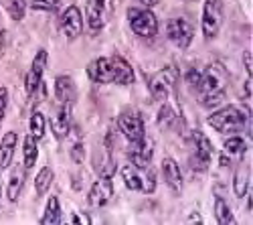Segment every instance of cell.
I'll return each instance as SVG.
<instances>
[{"label": "cell", "mask_w": 253, "mask_h": 225, "mask_svg": "<svg viewBox=\"0 0 253 225\" xmlns=\"http://www.w3.org/2000/svg\"><path fill=\"white\" fill-rule=\"evenodd\" d=\"M188 79H191V86L195 88L199 101L205 108H213L219 101H223L229 75L221 63H211L203 71H191Z\"/></svg>", "instance_id": "1"}, {"label": "cell", "mask_w": 253, "mask_h": 225, "mask_svg": "<svg viewBox=\"0 0 253 225\" xmlns=\"http://www.w3.org/2000/svg\"><path fill=\"white\" fill-rule=\"evenodd\" d=\"M87 77L95 84H118L130 86L134 84L136 73L132 65L120 55L114 57H97L87 65Z\"/></svg>", "instance_id": "2"}, {"label": "cell", "mask_w": 253, "mask_h": 225, "mask_svg": "<svg viewBox=\"0 0 253 225\" xmlns=\"http://www.w3.org/2000/svg\"><path fill=\"white\" fill-rule=\"evenodd\" d=\"M247 122H251V114L247 116L243 110H239L235 106H225L209 116V124L217 132H223V134L241 132L247 126Z\"/></svg>", "instance_id": "3"}, {"label": "cell", "mask_w": 253, "mask_h": 225, "mask_svg": "<svg viewBox=\"0 0 253 225\" xmlns=\"http://www.w3.org/2000/svg\"><path fill=\"white\" fill-rule=\"evenodd\" d=\"M120 175H122L126 187H128L130 191H138V193H146V195L156 191L154 173L148 167L140 169L136 165H126V167L120 169Z\"/></svg>", "instance_id": "4"}, {"label": "cell", "mask_w": 253, "mask_h": 225, "mask_svg": "<svg viewBox=\"0 0 253 225\" xmlns=\"http://www.w3.org/2000/svg\"><path fill=\"white\" fill-rule=\"evenodd\" d=\"M128 25L142 39H150L158 33V18L148 8H128Z\"/></svg>", "instance_id": "5"}, {"label": "cell", "mask_w": 253, "mask_h": 225, "mask_svg": "<svg viewBox=\"0 0 253 225\" xmlns=\"http://www.w3.org/2000/svg\"><path fill=\"white\" fill-rule=\"evenodd\" d=\"M176 81H178V69L174 65H166V67H162L160 71H156L150 77L148 90H150L154 99H166L168 95L172 93Z\"/></svg>", "instance_id": "6"}, {"label": "cell", "mask_w": 253, "mask_h": 225, "mask_svg": "<svg viewBox=\"0 0 253 225\" xmlns=\"http://www.w3.org/2000/svg\"><path fill=\"white\" fill-rule=\"evenodd\" d=\"M223 25V2L221 0H205L203 4V35L205 39H215Z\"/></svg>", "instance_id": "7"}, {"label": "cell", "mask_w": 253, "mask_h": 225, "mask_svg": "<svg viewBox=\"0 0 253 225\" xmlns=\"http://www.w3.org/2000/svg\"><path fill=\"white\" fill-rule=\"evenodd\" d=\"M166 35L178 49H186L193 43L195 29H193V23L186 16H174L166 27Z\"/></svg>", "instance_id": "8"}, {"label": "cell", "mask_w": 253, "mask_h": 225, "mask_svg": "<svg viewBox=\"0 0 253 225\" xmlns=\"http://www.w3.org/2000/svg\"><path fill=\"white\" fill-rule=\"evenodd\" d=\"M193 142H195V152L191 156V167L197 173H205L211 165V158H213V144H211L209 138L199 130H195Z\"/></svg>", "instance_id": "9"}, {"label": "cell", "mask_w": 253, "mask_h": 225, "mask_svg": "<svg viewBox=\"0 0 253 225\" xmlns=\"http://www.w3.org/2000/svg\"><path fill=\"white\" fill-rule=\"evenodd\" d=\"M118 128L128 142H136L144 136V122L136 110H126L118 118Z\"/></svg>", "instance_id": "10"}, {"label": "cell", "mask_w": 253, "mask_h": 225, "mask_svg": "<svg viewBox=\"0 0 253 225\" xmlns=\"http://www.w3.org/2000/svg\"><path fill=\"white\" fill-rule=\"evenodd\" d=\"M45 69H47V51L45 49H39V53L33 59V65H31V69L27 73V79H25V90H27L29 95L35 93L39 90V86L43 84Z\"/></svg>", "instance_id": "11"}, {"label": "cell", "mask_w": 253, "mask_h": 225, "mask_svg": "<svg viewBox=\"0 0 253 225\" xmlns=\"http://www.w3.org/2000/svg\"><path fill=\"white\" fill-rule=\"evenodd\" d=\"M112 197H114V185H112L110 177H101L99 180H95L91 185L87 201L91 207H105L112 201Z\"/></svg>", "instance_id": "12"}, {"label": "cell", "mask_w": 253, "mask_h": 225, "mask_svg": "<svg viewBox=\"0 0 253 225\" xmlns=\"http://www.w3.org/2000/svg\"><path fill=\"white\" fill-rule=\"evenodd\" d=\"M128 156H130V160H132V165H136V167H140V169H146V167L150 165L152 156H154L152 142L146 138V136H142L140 140L132 142V146H130V150H128Z\"/></svg>", "instance_id": "13"}, {"label": "cell", "mask_w": 253, "mask_h": 225, "mask_svg": "<svg viewBox=\"0 0 253 225\" xmlns=\"http://www.w3.org/2000/svg\"><path fill=\"white\" fill-rule=\"evenodd\" d=\"M61 31L67 39H77L81 33H83V18H81V12L77 6H69L65 8V12L61 14Z\"/></svg>", "instance_id": "14"}, {"label": "cell", "mask_w": 253, "mask_h": 225, "mask_svg": "<svg viewBox=\"0 0 253 225\" xmlns=\"http://www.w3.org/2000/svg\"><path fill=\"white\" fill-rule=\"evenodd\" d=\"M162 177H164V182L174 193L182 191V173H180V167L176 165L174 158H164L162 160Z\"/></svg>", "instance_id": "15"}, {"label": "cell", "mask_w": 253, "mask_h": 225, "mask_svg": "<svg viewBox=\"0 0 253 225\" xmlns=\"http://www.w3.org/2000/svg\"><path fill=\"white\" fill-rule=\"evenodd\" d=\"M93 165H95V171L99 177H110L116 173V160L112 156V148L108 144H103L97 152H95V158H93Z\"/></svg>", "instance_id": "16"}, {"label": "cell", "mask_w": 253, "mask_h": 225, "mask_svg": "<svg viewBox=\"0 0 253 225\" xmlns=\"http://www.w3.org/2000/svg\"><path fill=\"white\" fill-rule=\"evenodd\" d=\"M71 112H69V106H65L63 104L57 112H55V116H53V120H51V130H53V136L57 138V140H63L67 134H69V128H71V116H69Z\"/></svg>", "instance_id": "17"}, {"label": "cell", "mask_w": 253, "mask_h": 225, "mask_svg": "<svg viewBox=\"0 0 253 225\" xmlns=\"http://www.w3.org/2000/svg\"><path fill=\"white\" fill-rule=\"evenodd\" d=\"M55 95L57 99L61 101V104H73L75 97H77V91H75V84H73V79L67 77V75H61L55 79Z\"/></svg>", "instance_id": "18"}, {"label": "cell", "mask_w": 253, "mask_h": 225, "mask_svg": "<svg viewBox=\"0 0 253 225\" xmlns=\"http://www.w3.org/2000/svg\"><path fill=\"white\" fill-rule=\"evenodd\" d=\"M23 187H25V169H23V162H20V165H14L10 171L8 189H6L8 201H16L20 193H23Z\"/></svg>", "instance_id": "19"}, {"label": "cell", "mask_w": 253, "mask_h": 225, "mask_svg": "<svg viewBox=\"0 0 253 225\" xmlns=\"http://www.w3.org/2000/svg\"><path fill=\"white\" fill-rule=\"evenodd\" d=\"M233 185H235V195L237 197H245L247 191L251 189V165L249 162H241L237 173H235V180H233Z\"/></svg>", "instance_id": "20"}, {"label": "cell", "mask_w": 253, "mask_h": 225, "mask_svg": "<svg viewBox=\"0 0 253 225\" xmlns=\"http://www.w3.org/2000/svg\"><path fill=\"white\" fill-rule=\"evenodd\" d=\"M16 132H6V136L0 140V169H6L12 162V154L16 148Z\"/></svg>", "instance_id": "21"}, {"label": "cell", "mask_w": 253, "mask_h": 225, "mask_svg": "<svg viewBox=\"0 0 253 225\" xmlns=\"http://www.w3.org/2000/svg\"><path fill=\"white\" fill-rule=\"evenodd\" d=\"M103 0H91L87 6V25L91 31H99L103 29Z\"/></svg>", "instance_id": "22"}, {"label": "cell", "mask_w": 253, "mask_h": 225, "mask_svg": "<svg viewBox=\"0 0 253 225\" xmlns=\"http://www.w3.org/2000/svg\"><path fill=\"white\" fill-rule=\"evenodd\" d=\"M61 223V203L57 197H51L47 203L45 215L41 217V225H57Z\"/></svg>", "instance_id": "23"}, {"label": "cell", "mask_w": 253, "mask_h": 225, "mask_svg": "<svg viewBox=\"0 0 253 225\" xmlns=\"http://www.w3.org/2000/svg\"><path fill=\"white\" fill-rule=\"evenodd\" d=\"M215 219L221 225H233L235 223V217L231 213L229 203L223 197H217V201H215Z\"/></svg>", "instance_id": "24"}, {"label": "cell", "mask_w": 253, "mask_h": 225, "mask_svg": "<svg viewBox=\"0 0 253 225\" xmlns=\"http://www.w3.org/2000/svg\"><path fill=\"white\" fill-rule=\"evenodd\" d=\"M53 179H55V175H53V171H51L49 167H43V169L39 171V175H37V179H35V189H37L39 197H43V195L49 191Z\"/></svg>", "instance_id": "25"}, {"label": "cell", "mask_w": 253, "mask_h": 225, "mask_svg": "<svg viewBox=\"0 0 253 225\" xmlns=\"http://www.w3.org/2000/svg\"><path fill=\"white\" fill-rule=\"evenodd\" d=\"M223 150H225V154H229V156H237V154H245V152H247V144H245L243 138L233 136V138H227V140H225Z\"/></svg>", "instance_id": "26"}, {"label": "cell", "mask_w": 253, "mask_h": 225, "mask_svg": "<svg viewBox=\"0 0 253 225\" xmlns=\"http://www.w3.org/2000/svg\"><path fill=\"white\" fill-rule=\"evenodd\" d=\"M25 169H31L35 165V160L39 156V148H37V138L31 134L25 138Z\"/></svg>", "instance_id": "27"}, {"label": "cell", "mask_w": 253, "mask_h": 225, "mask_svg": "<svg viewBox=\"0 0 253 225\" xmlns=\"http://www.w3.org/2000/svg\"><path fill=\"white\" fill-rule=\"evenodd\" d=\"M45 116L41 114V112H35L33 116H31V134L35 136V138H43V134H45Z\"/></svg>", "instance_id": "28"}, {"label": "cell", "mask_w": 253, "mask_h": 225, "mask_svg": "<svg viewBox=\"0 0 253 225\" xmlns=\"http://www.w3.org/2000/svg\"><path fill=\"white\" fill-rule=\"evenodd\" d=\"M174 118H176V114H174L172 106H170V104H164V106L160 108V112H158V126H162V128L170 126L172 122H174Z\"/></svg>", "instance_id": "29"}, {"label": "cell", "mask_w": 253, "mask_h": 225, "mask_svg": "<svg viewBox=\"0 0 253 225\" xmlns=\"http://www.w3.org/2000/svg\"><path fill=\"white\" fill-rule=\"evenodd\" d=\"M25 8H27V0H8V14L14 20H20L25 16Z\"/></svg>", "instance_id": "30"}, {"label": "cell", "mask_w": 253, "mask_h": 225, "mask_svg": "<svg viewBox=\"0 0 253 225\" xmlns=\"http://www.w3.org/2000/svg\"><path fill=\"white\" fill-rule=\"evenodd\" d=\"M29 4L35 10H55L59 6V0H29Z\"/></svg>", "instance_id": "31"}, {"label": "cell", "mask_w": 253, "mask_h": 225, "mask_svg": "<svg viewBox=\"0 0 253 225\" xmlns=\"http://www.w3.org/2000/svg\"><path fill=\"white\" fill-rule=\"evenodd\" d=\"M71 156H73V160L77 162V165H81V162H83V156H85V148H83L81 142H77V144L71 148Z\"/></svg>", "instance_id": "32"}, {"label": "cell", "mask_w": 253, "mask_h": 225, "mask_svg": "<svg viewBox=\"0 0 253 225\" xmlns=\"http://www.w3.org/2000/svg\"><path fill=\"white\" fill-rule=\"evenodd\" d=\"M6 106H8V91L6 88H0V120L6 114Z\"/></svg>", "instance_id": "33"}, {"label": "cell", "mask_w": 253, "mask_h": 225, "mask_svg": "<svg viewBox=\"0 0 253 225\" xmlns=\"http://www.w3.org/2000/svg\"><path fill=\"white\" fill-rule=\"evenodd\" d=\"M253 61H251V49H247L245 53H243V67H245V71L249 73V77H251V73H253Z\"/></svg>", "instance_id": "34"}, {"label": "cell", "mask_w": 253, "mask_h": 225, "mask_svg": "<svg viewBox=\"0 0 253 225\" xmlns=\"http://www.w3.org/2000/svg\"><path fill=\"white\" fill-rule=\"evenodd\" d=\"M71 223H83V225H89V223H91V219H89V215H85V213H75V215L71 217Z\"/></svg>", "instance_id": "35"}, {"label": "cell", "mask_w": 253, "mask_h": 225, "mask_svg": "<svg viewBox=\"0 0 253 225\" xmlns=\"http://www.w3.org/2000/svg\"><path fill=\"white\" fill-rule=\"evenodd\" d=\"M243 97H245V101H247V99H251V77L245 81V88H243Z\"/></svg>", "instance_id": "36"}, {"label": "cell", "mask_w": 253, "mask_h": 225, "mask_svg": "<svg viewBox=\"0 0 253 225\" xmlns=\"http://www.w3.org/2000/svg\"><path fill=\"white\" fill-rule=\"evenodd\" d=\"M138 2H142L144 6H154V4L158 2V0H138Z\"/></svg>", "instance_id": "37"}]
</instances>
